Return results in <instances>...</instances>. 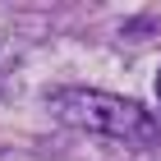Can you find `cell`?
Listing matches in <instances>:
<instances>
[{"label": "cell", "instance_id": "7a4b0ae2", "mask_svg": "<svg viewBox=\"0 0 161 161\" xmlns=\"http://www.w3.org/2000/svg\"><path fill=\"white\" fill-rule=\"evenodd\" d=\"M157 101H161V69H157Z\"/></svg>", "mask_w": 161, "mask_h": 161}, {"label": "cell", "instance_id": "6da1fadb", "mask_svg": "<svg viewBox=\"0 0 161 161\" xmlns=\"http://www.w3.org/2000/svg\"><path fill=\"white\" fill-rule=\"evenodd\" d=\"M51 115L69 129H87L101 138H120V143H138V147L157 143V120L134 97H115V92H97V87H64L51 97Z\"/></svg>", "mask_w": 161, "mask_h": 161}]
</instances>
